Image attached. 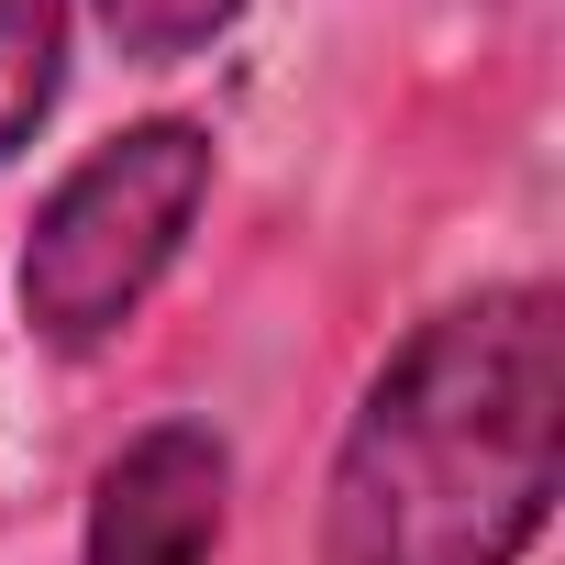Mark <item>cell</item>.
I'll use <instances>...</instances> for the list:
<instances>
[{
  "instance_id": "6da1fadb",
  "label": "cell",
  "mask_w": 565,
  "mask_h": 565,
  "mask_svg": "<svg viewBox=\"0 0 565 565\" xmlns=\"http://www.w3.org/2000/svg\"><path fill=\"white\" fill-rule=\"evenodd\" d=\"M565 488V300L510 277L433 311L333 455V565H521Z\"/></svg>"
},
{
  "instance_id": "7a4b0ae2",
  "label": "cell",
  "mask_w": 565,
  "mask_h": 565,
  "mask_svg": "<svg viewBox=\"0 0 565 565\" xmlns=\"http://www.w3.org/2000/svg\"><path fill=\"white\" fill-rule=\"evenodd\" d=\"M200 200H211V134L200 122L156 111V122L89 145L45 189V211L23 233V322H34V344L100 355L156 300V277L178 266Z\"/></svg>"
},
{
  "instance_id": "3957f363",
  "label": "cell",
  "mask_w": 565,
  "mask_h": 565,
  "mask_svg": "<svg viewBox=\"0 0 565 565\" xmlns=\"http://www.w3.org/2000/svg\"><path fill=\"white\" fill-rule=\"evenodd\" d=\"M233 521V455L211 422H145L100 488H89V543L78 565H211Z\"/></svg>"
},
{
  "instance_id": "277c9868",
  "label": "cell",
  "mask_w": 565,
  "mask_h": 565,
  "mask_svg": "<svg viewBox=\"0 0 565 565\" xmlns=\"http://www.w3.org/2000/svg\"><path fill=\"white\" fill-rule=\"evenodd\" d=\"M67 100V0H0V167Z\"/></svg>"
},
{
  "instance_id": "5b68a950",
  "label": "cell",
  "mask_w": 565,
  "mask_h": 565,
  "mask_svg": "<svg viewBox=\"0 0 565 565\" xmlns=\"http://www.w3.org/2000/svg\"><path fill=\"white\" fill-rule=\"evenodd\" d=\"M89 12L134 67H178V56H211L244 23V0H89Z\"/></svg>"
}]
</instances>
